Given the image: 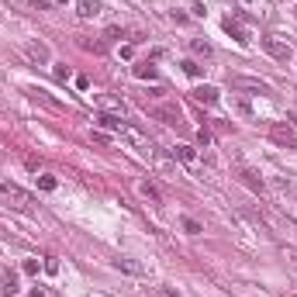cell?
I'll return each mask as SVG.
<instances>
[{"label": "cell", "instance_id": "1", "mask_svg": "<svg viewBox=\"0 0 297 297\" xmlns=\"http://www.w3.org/2000/svg\"><path fill=\"white\" fill-rule=\"evenodd\" d=\"M0 204H7V207H14V211H28V207L35 204V197H31L24 187H18V183H0Z\"/></svg>", "mask_w": 297, "mask_h": 297}, {"label": "cell", "instance_id": "26", "mask_svg": "<svg viewBox=\"0 0 297 297\" xmlns=\"http://www.w3.org/2000/svg\"><path fill=\"white\" fill-rule=\"evenodd\" d=\"M31 11H49V0H28Z\"/></svg>", "mask_w": 297, "mask_h": 297}, {"label": "cell", "instance_id": "28", "mask_svg": "<svg viewBox=\"0 0 297 297\" xmlns=\"http://www.w3.org/2000/svg\"><path fill=\"white\" fill-rule=\"evenodd\" d=\"M197 139H200V145H211V132H207V128H200Z\"/></svg>", "mask_w": 297, "mask_h": 297}, {"label": "cell", "instance_id": "3", "mask_svg": "<svg viewBox=\"0 0 297 297\" xmlns=\"http://www.w3.org/2000/svg\"><path fill=\"white\" fill-rule=\"evenodd\" d=\"M152 114H156L162 124H169V128H183V114H180L177 107H166V104H159V107H152Z\"/></svg>", "mask_w": 297, "mask_h": 297}, {"label": "cell", "instance_id": "23", "mask_svg": "<svg viewBox=\"0 0 297 297\" xmlns=\"http://www.w3.org/2000/svg\"><path fill=\"white\" fill-rule=\"evenodd\" d=\"M87 52H104V41H79Z\"/></svg>", "mask_w": 297, "mask_h": 297}, {"label": "cell", "instance_id": "17", "mask_svg": "<svg viewBox=\"0 0 297 297\" xmlns=\"http://www.w3.org/2000/svg\"><path fill=\"white\" fill-rule=\"evenodd\" d=\"M190 52H194V56H204V59H207V56H211L215 49H211V45H207L204 38H194V41H190Z\"/></svg>", "mask_w": 297, "mask_h": 297}, {"label": "cell", "instance_id": "31", "mask_svg": "<svg viewBox=\"0 0 297 297\" xmlns=\"http://www.w3.org/2000/svg\"><path fill=\"white\" fill-rule=\"evenodd\" d=\"M56 4H69V0H56Z\"/></svg>", "mask_w": 297, "mask_h": 297}, {"label": "cell", "instance_id": "20", "mask_svg": "<svg viewBox=\"0 0 297 297\" xmlns=\"http://www.w3.org/2000/svg\"><path fill=\"white\" fill-rule=\"evenodd\" d=\"M183 73H187V76H200V73H204V66H197L194 59H187V62H183Z\"/></svg>", "mask_w": 297, "mask_h": 297}, {"label": "cell", "instance_id": "22", "mask_svg": "<svg viewBox=\"0 0 297 297\" xmlns=\"http://www.w3.org/2000/svg\"><path fill=\"white\" fill-rule=\"evenodd\" d=\"M38 187L41 190H56V177H38Z\"/></svg>", "mask_w": 297, "mask_h": 297}, {"label": "cell", "instance_id": "21", "mask_svg": "<svg viewBox=\"0 0 297 297\" xmlns=\"http://www.w3.org/2000/svg\"><path fill=\"white\" fill-rule=\"evenodd\" d=\"M183 228H187L190 235H200V232H204V228H200V225H197L194 218H183Z\"/></svg>", "mask_w": 297, "mask_h": 297}, {"label": "cell", "instance_id": "24", "mask_svg": "<svg viewBox=\"0 0 297 297\" xmlns=\"http://www.w3.org/2000/svg\"><path fill=\"white\" fill-rule=\"evenodd\" d=\"M24 166H28V169H35V173H38V169H41V159H38V156H28V159H24Z\"/></svg>", "mask_w": 297, "mask_h": 297}, {"label": "cell", "instance_id": "14", "mask_svg": "<svg viewBox=\"0 0 297 297\" xmlns=\"http://www.w3.org/2000/svg\"><path fill=\"white\" fill-rule=\"evenodd\" d=\"M76 11L79 18H94V14H100V0H76Z\"/></svg>", "mask_w": 297, "mask_h": 297}, {"label": "cell", "instance_id": "9", "mask_svg": "<svg viewBox=\"0 0 297 297\" xmlns=\"http://www.w3.org/2000/svg\"><path fill=\"white\" fill-rule=\"evenodd\" d=\"M114 270H121V273H132V277H145V266H142V263H135V259H114Z\"/></svg>", "mask_w": 297, "mask_h": 297}, {"label": "cell", "instance_id": "2", "mask_svg": "<svg viewBox=\"0 0 297 297\" xmlns=\"http://www.w3.org/2000/svg\"><path fill=\"white\" fill-rule=\"evenodd\" d=\"M24 56L31 66H49L52 62V49L45 41H24Z\"/></svg>", "mask_w": 297, "mask_h": 297}, {"label": "cell", "instance_id": "25", "mask_svg": "<svg viewBox=\"0 0 297 297\" xmlns=\"http://www.w3.org/2000/svg\"><path fill=\"white\" fill-rule=\"evenodd\" d=\"M45 270H49V273H59V259L49 256V259H45Z\"/></svg>", "mask_w": 297, "mask_h": 297}, {"label": "cell", "instance_id": "30", "mask_svg": "<svg viewBox=\"0 0 297 297\" xmlns=\"http://www.w3.org/2000/svg\"><path fill=\"white\" fill-rule=\"evenodd\" d=\"M4 83H7V76H4V73H0V87H4Z\"/></svg>", "mask_w": 297, "mask_h": 297}, {"label": "cell", "instance_id": "4", "mask_svg": "<svg viewBox=\"0 0 297 297\" xmlns=\"http://www.w3.org/2000/svg\"><path fill=\"white\" fill-rule=\"evenodd\" d=\"M263 49H266L273 59H283V62L290 59V45H287V41H280V38H273V35H266V38H263Z\"/></svg>", "mask_w": 297, "mask_h": 297}, {"label": "cell", "instance_id": "6", "mask_svg": "<svg viewBox=\"0 0 297 297\" xmlns=\"http://www.w3.org/2000/svg\"><path fill=\"white\" fill-rule=\"evenodd\" d=\"M242 21H249V18H245V14H235V21L228 18V21H225V31H228V35H232L238 45H249V35L242 31Z\"/></svg>", "mask_w": 297, "mask_h": 297}, {"label": "cell", "instance_id": "7", "mask_svg": "<svg viewBox=\"0 0 297 297\" xmlns=\"http://www.w3.org/2000/svg\"><path fill=\"white\" fill-rule=\"evenodd\" d=\"M270 135H273V142H280V145H290V149H297V135L290 132V128L273 124V128H270Z\"/></svg>", "mask_w": 297, "mask_h": 297}, {"label": "cell", "instance_id": "10", "mask_svg": "<svg viewBox=\"0 0 297 297\" xmlns=\"http://www.w3.org/2000/svg\"><path fill=\"white\" fill-rule=\"evenodd\" d=\"M28 97L35 100V104H41V107H49V111H62L59 104H56V100L49 97V94H45V90H38V87H31V90H28Z\"/></svg>", "mask_w": 297, "mask_h": 297}, {"label": "cell", "instance_id": "29", "mask_svg": "<svg viewBox=\"0 0 297 297\" xmlns=\"http://www.w3.org/2000/svg\"><path fill=\"white\" fill-rule=\"evenodd\" d=\"M156 297H180V294H173V290H166V287H159V290H156Z\"/></svg>", "mask_w": 297, "mask_h": 297}, {"label": "cell", "instance_id": "18", "mask_svg": "<svg viewBox=\"0 0 297 297\" xmlns=\"http://www.w3.org/2000/svg\"><path fill=\"white\" fill-rule=\"evenodd\" d=\"M173 156L183 159V162H194V159H197V152H194L190 145H173Z\"/></svg>", "mask_w": 297, "mask_h": 297}, {"label": "cell", "instance_id": "11", "mask_svg": "<svg viewBox=\"0 0 297 297\" xmlns=\"http://www.w3.org/2000/svg\"><path fill=\"white\" fill-rule=\"evenodd\" d=\"M0 294H4V297H14V294H18V277H14V273H7V270L0 273Z\"/></svg>", "mask_w": 297, "mask_h": 297}, {"label": "cell", "instance_id": "12", "mask_svg": "<svg viewBox=\"0 0 297 297\" xmlns=\"http://www.w3.org/2000/svg\"><path fill=\"white\" fill-rule=\"evenodd\" d=\"M232 87H242V90H266V83L263 79H249V76H232Z\"/></svg>", "mask_w": 297, "mask_h": 297}, {"label": "cell", "instance_id": "5", "mask_svg": "<svg viewBox=\"0 0 297 297\" xmlns=\"http://www.w3.org/2000/svg\"><path fill=\"white\" fill-rule=\"evenodd\" d=\"M238 180H242V183H245V187H249L252 194H263V190H266L263 177H259L256 169H249V166H242V169H238Z\"/></svg>", "mask_w": 297, "mask_h": 297}, {"label": "cell", "instance_id": "19", "mask_svg": "<svg viewBox=\"0 0 297 297\" xmlns=\"http://www.w3.org/2000/svg\"><path fill=\"white\" fill-rule=\"evenodd\" d=\"M52 73H56V79H59V83H66V79H73V73H69V66H66V62H59V66H56Z\"/></svg>", "mask_w": 297, "mask_h": 297}, {"label": "cell", "instance_id": "13", "mask_svg": "<svg viewBox=\"0 0 297 297\" xmlns=\"http://www.w3.org/2000/svg\"><path fill=\"white\" fill-rule=\"evenodd\" d=\"M194 100L197 104H218V90L215 87H197L194 90Z\"/></svg>", "mask_w": 297, "mask_h": 297}, {"label": "cell", "instance_id": "8", "mask_svg": "<svg viewBox=\"0 0 297 297\" xmlns=\"http://www.w3.org/2000/svg\"><path fill=\"white\" fill-rule=\"evenodd\" d=\"M139 194L145 200H152V204H162V194H159V187L152 180H139Z\"/></svg>", "mask_w": 297, "mask_h": 297}, {"label": "cell", "instance_id": "27", "mask_svg": "<svg viewBox=\"0 0 297 297\" xmlns=\"http://www.w3.org/2000/svg\"><path fill=\"white\" fill-rule=\"evenodd\" d=\"M24 273H38V259H24Z\"/></svg>", "mask_w": 297, "mask_h": 297}, {"label": "cell", "instance_id": "16", "mask_svg": "<svg viewBox=\"0 0 297 297\" xmlns=\"http://www.w3.org/2000/svg\"><path fill=\"white\" fill-rule=\"evenodd\" d=\"M135 76H139V79H156L159 73H156L152 62H139V66H135Z\"/></svg>", "mask_w": 297, "mask_h": 297}, {"label": "cell", "instance_id": "15", "mask_svg": "<svg viewBox=\"0 0 297 297\" xmlns=\"http://www.w3.org/2000/svg\"><path fill=\"white\" fill-rule=\"evenodd\" d=\"M97 104L104 107V111H114V114H124V104H121L118 97H107V94H100V97H97Z\"/></svg>", "mask_w": 297, "mask_h": 297}]
</instances>
